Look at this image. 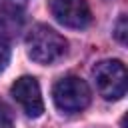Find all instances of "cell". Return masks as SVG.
<instances>
[{"label":"cell","mask_w":128,"mask_h":128,"mask_svg":"<svg viewBox=\"0 0 128 128\" xmlns=\"http://www.w3.org/2000/svg\"><path fill=\"white\" fill-rule=\"evenodd\" d=\"M66 40L60 36L54 28L46 24L34 26L26 36V48L28 56L38 64H52L66 52Z\"/></svg>","instance_id":"cell-1"},{"label":"cell","mask_w":128,"mask_h":128,"mask_svg":"<svg viewBox=\"0 0 128 128\" xmlns=\"http://www.w3.org/2000/svg\"><path fill=\"white\" fill-rule=\"evenodd\" d=\"M52 98L62 112H80L90 104V88L78 76H64L52 88Z\"/></svg>","instance_id":"cell-2"},{"label":"cell","mask_w":128,"mask_h":128,"mask_svg":"<svg viewBox=\"0 0 128 128\" xmlns=\"http://www.w3.org/2000/svg\"><path fill=\"white\" fill-rule=\"evenodd\" d=\"M92 76L96 80V88L106 100H120L126 94V68L120 60H102L94 66Z\"/></svg>","instance_id":"cell-3"},{"label":"cell","mask_w":128,"mask_h":128,"mask_svg":"<svg viewBox=\"0 0 128 128\" xmlns=\"http://www.w3.org/2000/svg\"><path fill=\"white\" fill-rule=\"evenodd\" d=\"M52 16L68 28H86L92 20L86 0H50Z\"/></svg>","instance_id":"cell-4"},{"label":"cell","mask_w":128,"mask_h":128,"mask_svg":"<svg viewBox=\"0 0 128 128\" xmlns=\"http://www.w3.org/2000/svg\"><path fill=\"white\" fill-rule=\"evenodd\" d=\"M14 100L22 106V110L32 116V118H38L42 116L44 112V102H42V94H40V84L36 78L32 76H22L18 78L12 88H10Z\"/></svg>","instance_id":"cell-5"},{"label":"cell","mask_w":128,"mask_h":128,"mask_svg":"<svg viewBox=\"0 0 128 128\" xmlns=\"http://www.w3.org/2000/svg\"><path fill=\"white\" fill-rule=\"evenodd\" d=\"M24 18L20 14V10L16 8H0V40H8V38H16L18 32L22 30Z\"/></svg>","instance_id":"cell-6"},{"label":"cell","mask_w":128,"mask_h":128,"mask_svg":"<svg viewBox=\"0 0 128 128\" xmlns=\"http://www.w3.org/2000/svg\"><path fill=\"white\" fill-rule=\"evenodd\" d=\"M126 32H128V30H126V16L122 14V16H120V20L116 22V30H114V36H116V38H118L122 44H126Z\"/></svg>","instance_id":"cell-7"},{"label":"cell","mask_w":128,"mask_h":128,"mask_svg":"<svg viewBox=\"0 0 128 128\" xmlns=\"http://www.w3.org/2000/svg\"><path fill=\"white\" fill-rule=\"evenodd\" d=\"M8 62H10V48H8L6 42L0 40V72H4V68L8 66Z\"/></svg>","instance_id":"cell-8"},{"label":"cell","mask_w":128,"mask_h":128,"mask_svg":"<svg viewBox=\"0 0 128 128\" xmlns=\"http://www.w3.org/2000/svg\"><path fill=\"white\" fill-rule=\"evenodd\" d=\"M26 0H0V8H16L20 10V6H24Z\"/></svg>","instance_id":"cell-9"},{"label":"cell","mask_w":128,"mask_h":128,"mask_svg":"<svg viewBox=\"0 0 128 128\" xmlns=\"http://www.w3.org/2000/svg\"><path fill=\"white\" fill-rule=\"evenodd\" d=\"M0 128H14V124H12V120H10V116H8V112L0 106Z\"/></svg>","instance_id":"cell-10"}]
</instances>
